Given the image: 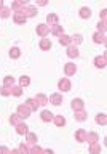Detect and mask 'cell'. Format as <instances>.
I'll use <instances>...</instances> for the list:
<instances>
[{"label": "cell", "mask_w": 107, "mask_h": 154, "mask_svg": "<svg viewBox=\"0 0 107 154\" xmlns=\"http://www.w3.org/2000/svg\"><path fill=\"white\" fill-rule=\"evenodd\" d=\"M27 128H29V127H27L26 124H21V122H19V124L16 125V133H18V135H26V133L29 132Z\"/></svg>", "instance_id": "cell-11"}, {"label": "cell", "mask_w": 107, "mask_h": 154, "mask_svg": "<svg viewBox=\"0 0 107 154\" xmlns=\"http://www.w3.org/2000/svg\"><path fill=\"white\" fill-rule=\"evenodd\" d=\"M98 140H99V135L98 133H86V141H90V144L98 143Z\"/></svg>", "instance_id": "cell-14"}, {"label": "cell", "mask_w": 107, "mask_h": 154, "mask_svg": "<svg viewBox=\"0 0 107 154\" xmlns=\"http://www.w3.org/2000/svg\"><path fill=\"white\" fill-rule=\"evenodd\" d=\"M94 66L96 67H106V55H103V56H96V60H94Z\"/></svg>", "instance_id": "cell-9"}, {"label": "cell", "mask_w": 107, "mask_h": 154, "mask_svg": "<svg viewBox=\"0 0 107 154\" xmlns=\"http://www.w3.org/2000/svg\"><path fill=\"white\" fill-rule=\"evenodd\" d=\"M24 104H26L29 109H31V112H32V111H37V108H38V103H37V101L34 100V98H29Z\"/></svg>", "instance_id": "cell-8"}, {"label": "cell", "mask_w": 107, "mask_h": 154, "mask_svg": "<svg viewBox=\"0 0 107 154\" xmlns=\"http://www.w3.org/2000/svg\"><path fill=\"white\" fill-rule=\"evenodd\" d=\"M64 72H66V75H74L77 72V67H75L74 63H67L64 66Z\"/></svg>", "instance_id": "cell-4"}, {"label": "cell", "mask_w": 107, "mask_h": 154, "mask_svg": "<svg viewBox=\"0 0 107 154\" xmlns=\"http://www.w3.org/2000/svg\"><path fill=\"white\" fill-rule=\"evenodd\" d=\"M11 95L21 96V95H22V88H21V87H13V88H11Z\"/></svg>", "instance_id": "cell-33"}, {"label": "cell", "mask_w": 107, "mask_h": 154, "mask_svg": "<svg viewBox=\"0 0 107 154\" xmlns=\"http://www.w3.org/2000/svg\"><path fill=\"white\" fill-rule=\"evenodd\" d=\"M96 122H98V124H101V125H106V124H107L106 114H98V116H96Z\"/></svg>", "instance_id": "cell-26"}, {"label": "cell", "mask_w": 107, "mask_h": 154, "mask_svg": "<svg viewBox=\"0 0 107 154\" xmlns=\"http://www.w3.org/2000/svg\"><path fill=\"white\" fill-rule=\"evenodd\" d=\"M13 19H14V23H18V24H24V23L27 21V18L24 16L22 13H16V14L13 16Z\"/></svg>", "instance_id": "cell-15"}, {"label": "cell", "mask_w": 107, "mask_h": 154, "mask_svg": "<svg viewBox=\"0 0 107 154\" xmlns=\"http://www.w3.org/2000/svg\"><path fill=\"white\" fill-rule=\"evenodd\" d=\"M48 101H50L51 104H55V106H59V104L62 103V96H61L59 93H53V95L50 96V100H48Z\"/></svg>", "instance_id": "cell-5"}, {"label": "cell", "mask_w": 107, "mask_h": 154, "mask_svg": "<svg viewBox=\"0 0 107 154\" xmlns=\"http://www.w3.org/2000/svg\"><path fill=\"white\" fill-rule=\"evenodd\" d=\"M50 31L55 34V35H62V34H64V32H62V26H59V24H55V26H51Z\"/></svg>", "instance_id": "cell-20"}, {"label": "cell", "mask_w": 107, "mask_h": 154, "mask_svg": "<svg viewBox=\"0 0 107 154\" xmlns=\"http://www.w3.org/2000/svg\"><path fill=\"white\" fill-rule=\"evenodd\" d=\"M29 154H43V149L40 146H32L29 149Z\"/></svg>", "instance_id": "cell-31"}, {"label": "cell", "mask_w": 107, "mask_h": 154, "mask_svg": "<svg viewBox=\"0 0 107 154\" xmlns=\"http://www.w3.org/2000/svg\"><path fill=\"white\" fill-rule=\"evenodd\" d=\"M29 84H31V79H29L27 75H22L21 79H19V85L21 87H27Z\"/></svg>", "instance_id": "cell-28"}, {"label": "cell", "mask_w": 107, "mask_h": 154, "mask_svg": "<svg viewBox=\"0 0 107 154\" xmlns=\"http://www.w3.org/2000/svg\"><path fill=\"white\" fill-rule=\"evenodd\" d=\"M48 32H50V26H46V24H38L37 26V34L42 37H46Z\"/></svg>", "instance_id": "cell-2"}, {"label": "cell", "mask_w": 107, "mask_h": 154, "mask_svg": "<svg viewBox=\"0 0 107 154\" xmlns=\"http://www.w3.org/2000/svg\"><path fill=\"white\" fill-rule=\"evenodd\" d=\"M80 18H82V19H88V18H91V10H90L88 7L80 8Z\"/></svg>", "instance_id": "cell-13"}, {"label": "cell", "mask_w": 107, "mask_h": 154, "mask_svg": "<svg viewBox=\"0 0 107 154\" xmlns=\"http://www.w3.org/2000/svg\"><path fill=\"white\" fill-rule=\"evenodd\" d=\"M10 124L18 125V124H19V116H18V114H13L11 117H10Z\"/></svg>", "instance_id": "cell-37"}, {"label": "cell", "mask_w": 107, "mask_h": 154, "mask_svg": "<svg viewBox=\"0 0 107 154\" xmlns=\"http://www.w3.org/2000/svg\"><path fill=\"white\" fill-rule=\"evenodd\" d=\"M10 56L16 60V58H19V56H21V50H19L18 47H13L11 50H10Z\"/></svg>", "instance_id": "cell-23"}, {"label": "cell", "mask_w": 107, "mask_h": 154, "mask_svg": "<svg viewBox=\"0 0 107 154\" xmlns=\"http://www.w3.org/2000/svg\"><path fill=\"white\" fill-rule=\"evenodd\" d=\"M86 133L88 132H85V130H77L75 138L79 140V141H86Z\"/></svg>", "instance_id": "cell-19"}, {"label": "cell", "mask_w": 107, "mask_h": 154, "mask_svg": "<svg viewBox=\"0 0 107 154\" xmlns=\"http://www.w3.org/2000/svg\"><path fill=\"white\" fill-rule=\"evenodd\" d=\"M22 14L26 18H32V16H35V14H37V8L35 7H27V8L22 10Z\"/></svg>", "instance_id": "cell-6"}, {"label": "cell", "mask_w": 107, "mask_h": 154, "mask_svg": "<svg viewBox=\"0 0 107 154\" xmlns=\"http://www.w3.org/2000/svg\"><path fill=\"white\" fill-rule=\"evenodd\" d=\"M83 100H80V98H77V100H72V109L74 111H82L83 109Z\"/></svg>", "instance_id": "cell-7"}, {"label": "cell", "mask_w": 107, "mask_h": 154, "mask_svg": "<svg viewBox=\"0 0 107 154\" xmlns=\"http://www.w3.org/2000/svg\"><path fill=\"white\" fill-rule=\"evenodd\" d=\"M43 154H55V152H53L51 149H45V151H43Z\"/></svg>", "instance_id": "cell-41"}, {"label": "cell", "mask_w": 107, "mask_h": 154, "mask_svg": "<svg viewBox=\"0 0 107 154\" xmlns=\"http://www.w3.org/2000/svg\"><path fill=\"white\" fill-rule=\"evenodd\" d=\"M35 101H37V103H38V104H42V106H45V104L48 103V98H46V96H45V95H42V93H38V95L35 96Z\"/></svg>", "instance_id": "cell-21"}, {"label": "cell", "mask_w": 107, "mask_h": 154, "mask_svg": "<svg viewBox=\"0 0 107 154\" xmlns=\"http://www.w3.org/2000/svg\"><path fill=\"white\" fill-rule=\"evenodd\" d=\"M75 119H77V120H85V119H86L85 111H83V109H82V111H75Z\"/></svg>", "instance_id": "cell-29"}, {"label": "cell", "mask_w": 107, "mask_h": 154, "mask_svg": "<svg viewBox=\"0 0 107 154\" xmlns=\"http://www.w3.org/2000/svg\"><path fill=\"white\" fill-rule=\"evenodd\" d=\"M13 84H14V79L11 75H7L3 79V87H13Z\"/></svg>", "instance_id": "cell-24"}, {"label": "cell", "mask_w": 107, "mask_h": 154, "mask_svg": "<svg viewBox=\"0 0 107 154\" xmlns=\"http://www.w3.org/2000/svg\"><path fill=\"white\" fill-rule=\"evenodd\" d=\"M3 7V2H0V8H2Z\"/></svg>", "instance_id": "cell-43"}, {"label": "cell", "mask_w": 107, "mask_h": 154, "mask_svg": "<svg viewBox=\"0 0 107 154\" xmlns=\"http://www.w3.org/2000/svg\"><path fill=\"white\" fill-rule=\"evenodd\" d=\"M0 95H3V96L11 95V88H8V87H2V88H0Z\"/></svg>", "instance_id": "cell-35"}, {"label": "cell", "mask_w": 107, "mask_h": 154, "mask_svg": "<svg viewBox=\"0 0 107 154\" xmlns=\"http://www.w3.org/2000/svg\"><path fill=\"white\" fill-rule=\"evenodd\" d=\"M79 55H80V53H79V48L69 45V48H67V56H69V58H77Z\"/></svg>", "instance_id": "cell-10"}, {"label": "cell", "mask_w": 107, "mask_h": 154, "mask_svg": "<svg viewBox=\"0 0 107 154\" xmlns=\"http://www.w3.org/2000/svg\"><path fill=\"white\" fill-rule=\"evenodd\" d=\"M93 40H94L96 43H106V37H104V34L96 32L94 35H93Z\"/></svg>", "instance_id": "cell-18"}, {"label": "cell", "mask_w": 107, "mask_h": 154, "mask_svg": "<svg viewBox=\"0 0 107 154\" xmlns=\"http://www.w3.org/2000/svg\"><path fill=\"white\" fill-rule=\"evenodd\" d=\"M40 117H42L43 122H51L55 116H53V112H50V111H42V116H40Z\"/></svg>", "instance_id": "cell-12"}, {"label": "cell", "mask_w": 107, "mask_h": 154, "mask_svg": "<svg viewBox=\"0 0 107 154\" xmlns=\"http://www.w3.org/2000/svg\"><path fill=\"white\" fill-rule=\"evenodd\" d=\"M18 116H19V119H27L31 116V109L26 104H19L18 106Z\"/></svg>", "instance_id": "cell-1"}, {"label": "cell", "mask_w": 107, "mask_h": 154, "mask_svg": "<svg viewBox=\"0 0 107 154\" xmlns=\"http://www.w3.org/2000/svg\"><path fill=\"white\" fill-rule=\"evenodd\" d=\"M59 43L64 47H69L70 45V37L66 35V34H62V35H59Z\"/></svg>", "instance_id": "cell-17"}, {"label": "cell", "mask_w": 107, "mask_h": 154, "mask_svg": "<svg viewBox=\"0 0 107 154\" xmlns=\"http://www.w3.org/2000/svg\"><path fill=\"white\" fill-rule=\"evenodd\" d=\"M90 152H91V154H98V152H101V146H99L98 143L91 144V146H90Z\"/></svg>", "instance_id": "cell-30"}, {"label": "cell", "mask_w": 107, "mask_h": 154, "mask_svg": "<svg viewBox=\"0 0 107 154\" xmlns=\"http://www.w3.org/2000/svg\"><path fill=\"white\" fill-rule=\"evenodd\" d=\"M46 21L55 26V24H58V16H56V14H48V16H46Z\"/></svg>", "instance_id": "cell-32"}, {"label": "cell", "mask_w": 107, "mask_h": 154, "mask_svg": "<svg viewBox=\"0 0 107 154\" xmlns=\"http://www.w3.org/2000/svg\"><path fill=\"white\" fill-rule=\"evenodd\" d=\"M70 42H74V43H77V45H79V43L83 42V37H82L80 34H75V35L70 37Z\"/></svg>", "instance_id": "cell-27"}, {"label": "cell", "mask_w": 107, "mask_h": 154, "mask_svg": "<svg viewBox=\"0 0 107 154\" xmlns=\"http://www.w3.org/2000/svg\"><path fill=\"white\" fill-rule=\"evenodd\" d=\"M98 29H99V32L101 31H106V21H99V24H98Z\"/></svg>", "instance_id": "cell-38"}, {"label": "cell", "mask_w": 107, "mask_h": 154, "mask_svg": "<svg viewBox=\"0 0 107 154\" xmlns=\"http://www.w3.org/2000/svg\"><path fill=\"white\" fill-rule=\"evenodd\" d=\"M53 120H55V124L58 125V127H64L66 125V117L64 116H56V117H53Z\"/></svg>", "instance_id": "cell-16"}, {"label": "cell", "mask_w": 107, "mask_h": 154, "mask_svg": "<svg viewBox=\"0 0 107 154\" xmlns=\"http://www.w3.org/2000/svg\"><path fill=\"white\" fill-rule=\"evenodd\" d=\"M26 135H27V137H26V138H27V141L31 143V144L37 141V135H35V133H29V132H27Z\"/></svg>", "instance_id": "cell-34"}, {"label": "cell", "mask_w": 107, "mask_h": 154, "mask_svg": "<svg viewBox=\"0 0 107 154\" xmlns=\"http://www.w3.org/2000/svg\"><path fill=\"white\" fill-rule=\"evenodd\" d=\"M106 10H103V11H101V18H103V21H106Z\"/></svg>", "instance_id": "cell-40"}, {"label": "cell", "mask_w": 107, "mask_h": 154, "mask_svg": "<svg viewBox=\"0 0 107 154\" xmlns=\"http://www.w3.org/2000/svg\"><path fill=\"white\" fill-rule=\"evenodd\" d=\"M8 154H19V151H18V149H13V151H10Z\"/></svg>", "instance_id": "cell-42"}, {"label": "cell", "mask_w": 107, "mask_h": 154, "mask_svg": "<svg viewBox=\"0 0 107 154\" xmlns=\"http://www.w3.org/2000/svg\"><path fill=\"white\" fill-rule=\"evenodd\" d=\"M40 48H42V50H50V48H51V42L48 40V38H42Z\"/></svg>", "instance_id": "cell-22"}, {"label": "cell", "mask_w": 107, "mask_h": 154, "mask_svg": "<svg viewBox=\"0 0 107 154\" xmlns=\"http://www.w3.org/2000/svg\"><path fill=\"white\" fill-rule=\"evenodd\" d=\"M18 151H19V154H29V148L26 146V144H19Z\"/></svg>", "instance_id": "cell-36"}, {"label": "cell", "mask_w": 107, "mask_h": 154, "mask_svg": "<svg viewBox=\"0 0 107 154\" xmlns=\"http://www.w3.org/2000/svg\"><path fill=\"white\" fill-rule=\"evenodd\" d=\"M58 87H59V90H62V91H69V90H70V82H69V79H61L59 82H58Z\"/></svg>", "instance_id": "cell-3"}, {"label": "cell", "mask_w": 107, "mask_h": 154, "mask_svg": "<svg viewBox=\"0 0 107 154\" xmlns=\"http://www.w3.org/2000/svg\"><path fill=\"white\" fill-rule=\"evenodd\" d=\"M10 11H11V10H10L8 7H2V8H0V18H8Z\"/></svg>", "instance_id": "cell-25"}, {"label": "cell", "mask_w": 107, "mask_h": 154, "mask_svg": "<svg viewBox=\"0 0 107 154\" xmlns=\"http://www.w3.org/2000/svg\"><path fill=\"white\" fill-rule=\"evenodd\" d=\"M8 152H10V149H8V148L0 146V154H8Z\"/></svg>", "instance_id": "cell-39"}]
</instances>
